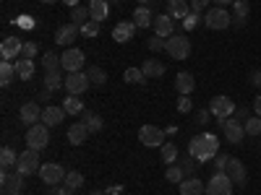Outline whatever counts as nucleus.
I'll list each match as a JSON object with an SVG mask.
<instances>
[{
    "instance_id": "obj_1",
    "label": "nucleus",
    "mask_w": 261,
    "mask_h": 195,
    "mask_svg": "<svg viewBox=\"0 0 261 195\" xmlns=\"http://www.w3.org/2000/svg\"><path fill=\"white\" fill-rule=\"evenodd\" d=\"M188 151L196 161H212L217 154H220V138L214 133H201V136H193L188 143Z\"/></svg>"
},
{
    "instance_id": "obj_2",
    "label": "nucleus",
    "mask_w": 261,
    "mask_h": 195,
    "mask_svg": "<svg viewBox=\"0 0 261 195\" xmlns=\"http://www.w3.org/2000/svg\"><path fill=\"white\" fill-rule=\"evenodd\" d=\"M165 50L172 60H186L191 55V39L183 37V34H172L165 39Z\"/></svg>"
},
{
    "instance_id": "obj_3",
    "label": "nucleus",
    "mask_w": 261,
    "mask_h": 195,
    "mask_svg": "<svg viewBox=\"0 0 261 195\" xmlns=\"http://www.w3.org/2000/svg\"><path fill=\"white\" fill-rule=\"evenodd\" d=\"M47 143H50V127L45 122H37V125L27 127V148L42 151Z\"/></svg>"
},
{
    "instance_id": "obj_4",
    "label": "nucleus",
    "mask_w": 261,
    "mask_h": 195,
    "mask_svg": "<svg viewBox=\"0 0 261 195\" xmlns=\"http://www.w3.org/2000/svg\"><path fill=\"white\" fill-rule=\"evenodd\" d=\"M235 182L227 177V172H214L212 180L206 182V195H232Z\"/></svg>"
},
{
    "instance_id": "obj_5",
    "label": "nucleus",
    "mask_w": 261,
    "mask_h": 195,
    "mask_svg": "<svg viewBox=\"0 0 261 195\" xmlns=\"http://www.w3.org/2000/svg\"><path fill=\"white\" fill-rule=\"evenodd\" d=\"M42 169L39 164V151L34 148H27V151H21L18 154V161H16V172H21V175H37V172Z\"/></svg>"
},
{
    "instance_id": "obj_6",
    "label": "nucleus",
    "mask_w": 261,
    "mask_h": 195,
    "mask_svg": "<svg viewBox=\"0 0 261 195\" xmlns=\"http://www.w3.org/2000/svg\"><path fill=\"white\" fill-rule=\"evenodd\" d=\"M204 24H206L209 29H214V31H220V29H227V26L232 24V16H230L225 8L214 6V8H209V11L204 13Z\"/></svg>"
},
{
    "instance_id": "obj_7",
    "label": "nucleus",
    "mask_w": 261,
    "mask_h": 195,
    "mask_svg": "<svg viewBox=\"0 0 261 195\" xmlns=\"http://www.w3.org/2000/svg\"><path fill=\"white\" fill-rule=\"evenodd\" d=\"M65 172L58 161H50V164H42V169H39V180L45 182L47 187H55V185H63V180H65Z\"/></svg>"
},
{
    "instance_id": "obj_8",
    "label": "nucleus",
    "mask_w": 261,
    "mask_h": 195,
    "mask_svg": "<svg viewBox=\"0 0 261 195\" xmlns=\"http://www.w3.org/2000/svg\"><path fill=\"white\" fill-rule=\"evenodd\" d=\"M86 62V55L84 50H76V47H68L63 55H60V68L68 71V73H79Z\"/></svg>"
},
{
    "instance_id": "obj_9",
    "label": "nucleus",
    "mask_w": 261,
    "mask_h": 195,
    "mask_svg": "<svg viewBox=\"0 0 261 195\" xmlns=\"http://www.w3.org/2000/svg\"><path fill=\"white\" fill-rule=\"evenodd\" d=\"M209 112L217 117V120H220V125L227 120V117H232V112H235V102L230 99V96H214L212 99V104H209Z\"/></svg>"
},
{
    "instance_id": "obj_10",
    "label": "nucleus",
    "mask_w": 261,
    "mask_h": 195,
    "mask_svg": "<svg viewBox=\"0 0 261 195\" xmlns=\"http://www.w3.org/2000/svg\"><path fill=\"white\" fill-rule=\"evenodd\" d=\"M89 86H92V81H89V76H86V71H79V73H68V76H65V86H63V89L68 94H73V96H81Z\"/></svg>"
},
{
    "instance_id": "obj_11",
    "label": "nucleus",
    "mask_w": 261,
    "mask_h": 195,
    "mask_svg": "<svg viewBox=\"0 0 261 195\" xmlns=\"http://www.w3.org/2000/svg\"><path fill=\"white\" fill-rule=\"evenodd\" d=\"M139 141H141L144 146H149V148H157V146H162V141H165V130L157 127V125H141Z\"/></svg>"
},
{
    "instance_id": "obj_12",
    "label": "nucleus",
    "mask_w": 261,
    "mask_h": 195,
    "mask_svg": "<svg viewBox=\"0 0 261 195\" xmlns=\"http://www.w3.org/2000/svg\"><path fill=\"white\" fill-rule=\"evenodd\" d=\"M227 177L235 182V187H246V182H248V172H246V164L241 161V159H235V156H230V161H227Z\"/></svg>"
},
{
    "instance_id": "obj_13",
    "label": "nucleus",
    "mask_w": 261,
    "mask_h": 195,
    "mask_svg": "<svg viewBox=\"0 0 261 195\" xmlns=\"http://www.w3.org/2000/svg\"><path fill=\"white\" fill-rule=\"evenodd\" d=\"M222 130H225V138H227L230 143H241V141L246 138V125H243L241 120H235V117H227V120L222 122Z\"/></svg>"
},
{
    "instance_id": "obj_14",
    "label": "nucleus",
    "mask_w": 261,
    "mask_h": 195,
    "mask_svg": "<svg viewBox=\"0 0 261 195\" xmlns=\"http://www.w3.org/2000/svg\"><path fill=\"white\" fill-rule=\"evenodd\" d=\"M79 34H81V26L71 21V24L58 26V31H55V42H58L60 47H71V45H73V39H76Z\"/></svg>"
},
{
    "instance_id": "obj_15",
    "label": "nucleus",
    "mask_w": 261,
    "mask_h": 195,
    "mask_svg": "<svg viewBox=\"0 0 261 195\" xmlns=\"http://www.w3.org/2000/svg\"><path fill=\"white\" fill-rule=\"evenodd\" d=\"M18 120L24 122L27 127L37 125V120H42V107H39V102H27V104H21V110H18Z\"/></svg>"
},
{
    "instance_id": "obj_16",
    "label": "nucleus",
    "mask_w": 261,
    "mask_h": 195,
    "mask_svg": "<svg viewBox=\"0 0 261 195\" xmlns=\"http://www.w3.org/2000/svg\"><path fill=\"white\" fill-rule=\"evenodd\" d=\"M21 50H24V42H21L18 37H6L3 45H0V57L13 62L16 57H21Z\"/></svg>"
},
{
    "instance_id": "obj_17",
    "label": "nucleus",
    "mask_w": 261,
    "mask_h": 195,
    "mask_svg": "<svg viewBox=\"0 0 261 195\" xmlns=\"http://www.w3.org/2000/svg\"><path fill=\"white\" fill-rule=\"evenodd\" d=\"M24 190V175L16 172V175H8L3 172V195H21Z\"/></svg>"
},
{
    "instance_id": "obj_18",
    "label": "nucleus",
    "mask_w": 261,
    "mask_h": 195,
    "mask_svg": "<svg viewBox=\"0 0 261 195\" xmlns=\"http://www.w3.org/2000/svg\"><path fill=\"white\" fill-rule=\"evenodd\" d=\"M65 112L63 107H55V104H50V107H45V110H42V122H45L47 127H58L63 120H65Z\"/></svg>"
},
{
    "instance_id": "obj_19",
    "label": "nucleus",
    "mask_w": 261,
    "mask_h": 195,
    "mask_svg": "<svg viewBox=\"0 0 261 195\" xmlns=\"http://www.w3.org/2000/svg\"><path fill=\"white\" fill-rule=\"evenodd\" d=\"M191 13V0H167V16L172 21H183Z\"/></svg>"
},
{
    "instance_id": "obj_20",
    "label": "nucleus",
    "mask_w": 261,
    "mask_h": 195,
    "mask_svg": "<svg viewBox=\"0 0 261 195\" xmlns=\"http://www.w3.org/2000/svg\"><path fill=\"white\" fill-rule=\"evenodd\" d=\"M154 31H157V37H172L175 34V21H172L167 13H160V16H154Z\"/></svg>"
},
{
    "instance_id": "obj_21",
    "label": "nucleus",
    "mask_w": 261,
    "mask_h": 195,
    "mask_svg": "<svg viewBox=\"0 0 261 195\" xmlns=\"http://www.w3.org/2000/svg\"><path fill=\"white\" fill-rule=\"evenodd\" d=\"M134 34H136V24H134V21H120V24L113 29V39L120 42V45L130 42V39H134Z\"/></svg>"
},
{
    "instance_id": "obj_22",
    "label": "nucleus",
    "mask_w": 261,
    "mask_h": 195,
    "mask_svg": "<svg viewBox=\"0 0 261 195\" xmlns=\"http://www.w3.org/2000/svg\"><path fill=\"white\" fill-rule=\"evenodd\" d=\"M89 133H92V130L89 127H86V122H73L71 127H68V143H73V146H81L86 138H89Z\"/></svg>"
},
{
    "instance_id": "obj_23",
    "label": "nucleus",
    "mask_w": 261,
    "mask_h": 195,
    "mask_svg": "<svg viewBox=\"0 0 261 195\" xmlns=\"http://www.w3.org/2000/svg\"><path fill=\"white\" fill-rule=\"evenodd\" d=\"M130 21L136 24V29H146V26L154 24V13H151L149 6H139V8L134 11V18H130Z\"/></svg>"
},
{
    "instance_id": "obj_24",
    "label": "nucleus",
    "mask_w": 261,
    "mask_h": 195,
    "mask_svg": "<svg viewBox=\"0 0 261 195\" xmlns=\"http://www.w3.org/2000/svg\"><path fill=\"white\" fill-rule=\"evenodd\" d=\"M175 89H178V94H180V96H188V94L196 89V78H193L191 73L180 71V73L175 76Z\"/></svg>"
},
{
    "instance_id": "obj_25",
    "label": "nucleus",
    "mask_w": 261,
    "mask_h": 195,
    "mask_svg": "<svg viewBox=\"0 0 261 195\" xmlns=\"http://www.w3.org/2000/svg\"><path fill=\"white\" fill-rule=\"evenodd\" d=\"M89 13H92V21L102 24L107 18V13H110V3L107 0H89Z\"/></svg>"
},
{
    "instance_id": "obj_26",
    "label": "nucleus",
    "mask_w": 261,
    "mask_h": 195,
    "mask_svg": "<svg viewBox=\"0 0 261 195\" xmlns=\"http://www.w3.org/2000/svg\"><path fill=\"white\" fill-rule=\"evenodd\" d=\"M178 187H180V195H206V187H204V182H201V180H196V177H188V180H183Z\"/></svg>"
},
{
    "instance_id": "obj_27",
    "label": "nucleus",
    "mask_w": 261,
    "mask_h": 195,
    "mask_svg": "<svg viewBox=\"0 0 261 195\" xmlns=\"http://www.w3.org/2000/svg\"><path fill=\"white\" fill-rule=\"evenodd\" d=\"M141 71H144L146 78H162V76H165V62H160V60H154V57H149V60H144Z\"/></svg>"
},
{
    "instance_id": "obj_28",
    "label": "nucleus",
    "mask_w": 261,
    "mask_h": 195,
    "mask_svg": "<svg viewBox=\"0 0 261 195\" xmlns=\"http://www.w3.org/2000/svg\"><path fill=\"white\" fill-rule=\"evenodd\" d=\"M16 76H18L21 81H29V78L34 76V62L27 60V57H18V60H16Z\"/></svg>"
},
{
    "instance_id": "obj_29",
    "label": "nucleus",
    "mask_w": 261,
    "mask_h": 195,
    "mask_svg": "<svg viewBox=\"0 0 261 195\" xmlns=\"http://www.w3.org/2000/svg\"><path fill=\"white\" fill-rule=\"evenodd\" d=\"M63 110H65V112H68V115H76V117H79V115L84 112V102H81L79 96H73V94H68V96H65V99H63Z\"/></svg>"
},
{
    "instance_id": "obj_30",
    "label": "nucleus",
    "mask_w": 261,
    "mask_h": 195,
    "mask_svg": "<svg viewBox=\"0 0 261 195\" xmlns=\"http://www.w3.org/2000/svg\"><path fill=\"white\" fill-rule=\"evenodd\" d=\"M13 76H16V62L3 60V62H0V83L8 86V83L13 81Z\"/></svg>"
},
{
    "instance_id": "obj_31",
    "label": "nucleus",
    "mask_w": 261,
    "mask_h": 195,
    "mask_svg": "<svg viewBox=\"0 0 261 195\" xmlns=\"http://www.w3.org/2000/svg\"><path fill=\"white\" fill-rule=\"evenodd\" d=\"M71 21H73V24H79V26H84L86 21H92L89 6H76V8L71 11Z\"/></svg>"
},
{
    "instance_id": "obj_32",
    "label": "nucleus",
    "mask_w": 261,
    "mask_h": 195,
    "mask_svg": "<svg viewBox=\"0 0 261 195\" xmlns=\"http://www.w3.org/2000/svg\"><path fill=\"white\" fill-rule=\"evenodd\" d=\"M60 86H65V78L60 76V71H50V73H45V89L58 91Z\"/></svg>"
},
{
    "instance_id": "obj_33",
    "label": "nucleus",
    "mask_w": 261,
    "mask_h": 195,
    "mask_svg": "<svg viewBox=\"0 0 261 195\" xmlns=\"http://www.w3.org/2000/svg\"><path fill=\"white\" fill-rule=\"evenodd\" d=\"M81 122H86V127L92 130V133H99L102 130V117H97V115H92V112H81Z\"/></svg>"
},
{
    "instance_id": "obj_34",
    "label": "nucleus",
    "mask_w": 261,
    "mask_h": 195,
    "mask_svg": "<svg viewBox=\"0 0 261 195\" xmlns=\"http://www.w3.org/2000/svg\"><path fill=\"white\" fill-rule=\"evenodd\" d=\"M86 76H89V81H92V83H97V86L107 83V73L99 68V65H92V68H86Z\"/></svg>"
},
{
    "instance_id": "obj_35",
    "label": "nucleus",
    "mask_w": 261,
    "mask_h": 195,
    "mask_svg": "<svg viewBox=\"0 0 261 195\" xmlns=\"http://www.w3.org/2000/svg\"><path fill=\"white\" fill-rule=\"evenodd\" d=\"M63 185L65 187H71L73 192L84 185V175H81V172H68V175H65V180H63Z\"/></svg>"
},
{
    "instance_id": "obj_36",
    "label": "nucleus",
    "mask_w": 261,
    "mask_h": 195,
    "mask_svg": "<svg viewBox=\"0 0 261 195\" xmlns=\"http://www.w3.org/2000/svg\"><path fill=\"white\" fill-rule=\"evenodd\" d=\"M178 154H180V151H178L175 143H162V161L165 164H172V161L178 159Z\"/></svg>"
},
{
    "instance_id": "obj_37",
    "label": "nucleus",
    "mask_w": 261,
    "mask_h": 195,
    "mask_svg": "<svg viewBox=\"0 0 261 195\" xmlns=\"http://www.w3.org/2000/svg\"><path fill=\"white\" fill-rule=\"evenodd\" d=\"M183 175H186V172H183V167H175V164H170L167 167V172H165V180L167 182H183Z\"/></svg>"
},
{
    "instance_id": "obj_38",
    "label": "nucleus",
    "mask_w": 261,
    "mask_h": 195,
    "mask_svg": "<svg viewBox=\"0 0 261 195\" xmlns=\"http://www.w3.org/2000/svg\"><path fill=\"white\" fill-rule=\"evenodd\" d=\"M123 78H125L128 83H144V81H146V76H144L141 68H125Z\"/></svg>"
},
{
    "instance_id": "obj_39",
    "label": "nucleus",
    "mask_w": 261,
    "mask_h": 195,
    "mask_svg": "<svg viewBox=\"0 0 261 195\" xmlns=\"http://www.w3.org/2000/svg\"><path fill=\"white\" fill-rule=\"evenodd\" d=\"M18 161V156L13 154V148H8V146H3V151H0V164H3V169H8V167H13Z\"/></svg>"
},
{
    "instance_id": "obj_40",
    "label": "nucleus",
    "mask_w": 261,
    "mask_h": 195,
    "mask_svg": "<svg viewBox=\"0 0 261 195\" xmlns=\"http://www.w3.org/2000/svg\"><path fill=\"white\" fill-rule=\"evenodd\" d=\"M42 65H45V71H60V57L55 52H45V57H42Z\"/></svg>"
},
{
    "instance_id": "obj_41",
    "label": "nucleus",
    "mask_w": 261,
    "mask_h": 195,
    "mask_svg": "<svg viewBox=\"0 0 261 195\" xmlns=\"http://www.w3.org/2000/svg\"><path fill=\"white\" fill-rule=\"evenodd\" d=\"M243 125H246V133L248 136H261V117L258 115L256 117H248Z\"/></svg>"
},
{
    "instance_id": "obj_42",
    "label": "nucleus",
    "mask_w": 261,
    "mask_h": 195,
    "mask_svg": "<svg viewBox=\"0 0 261 195\" xmlns=\"http://www.w3.org/2000/svg\"><path fill=\"white\" fill-rule=\"evenodd\" d=\"M201 18H204L201 13H193V11H191V13L183 18V29H186V31H193L196 26H199V21H201Z\"/></svg>"
},
{
    "instance_id": "obj_43",
    "label": "nucleus",
    "mask_w": 261,
    "mask_h": 195,
    "mask_svg": "<svg viewBox=\"0 0 261 195\" xmlns=\"http://www.w3.org/2000/svg\"><path fill=\"white\" fill-rule=\"evenodd\" d=\"M232 8H235V13H232V16H241V18H248V11H251V6H248V0H235V3H232Z\"/></svg>"
},
{
    "instance_id": "obj_44",
    "label": "nucleus",
    "mask_w": 261,
    "mask_h": 195,
    "mask_svg": "<svg viewBox=\"0 0 261 195\" xmlns=\"http://www.w3.org/2000/svg\"><path fill=\"white\" fill-rule=\"evenodd\" d=\"M99 34V24H97V21H86V24L81 26V37H97Z\"/></svg>"
},
{
    "instance_id": "obj_45",
    "label": "nucleus",
    "mask_w": 261,
    "mask_h": 195,
    "mask_svg": "<svg viewBox=\"0 0 261 195\" xmlns=\"http://www.w3.org/2000/svg\"><path fill=\"white\" fill-rule=\"evenodd\" d=\"M227 161H230L227 154H217V156H214V169H217V172H225V169H227Z\"/></svg>"
},
{
    "instance_id": "obj_46",
    "label": "nucleus",
    "mask_w": 261,
    "mask_h": 195,
    "mask_svg": "<svg viewBox=\"0 0 261 195\" xmlns=\"http://www.w3.org/2000/svg\"><path fill=\"white\" fill-rule=\"evenodd\" d=\"M146 45H149L151 52H160V50H165V39H162V37H151Z\"/></svg>"
},
{
    "instance_id": "obj_47",
    "label": "nucleus",
    "mask_w": 261,
    "mask_h": 195,
    "mask_svg": "<svg viewBox=\"0 0 261 195\" xmlns=\"http://www.w3.org/2000/svg\"><path fill=\"white\" fill-rule=\"evenodd\" d=\"M209 3H212V0H191V11L193 13H204L209 8Z\"/></svg>"
},
{
    "instance_id": "obj_48",
    "label": "nucleus",
    "mask_w": 261,
    "mask_h": 195,
    "mask_svg": "<svg viewBox=\"0 0 261 195\" xmlns=\"http://www.w3.org/2000/svg\"><path fill=\"white\" fill-rule=\"evenodd\" d=\"M34 55H37V45H34V42H24V50H21V57L32 60Z\"/></svg>"
},
{
    "instance_id": "obj_49",
    "label": "nucleus",
    "mask_w": 261,
    "mask_h": 195,
    "mask_svg": "<svg viewBox=\"0 0 261 195\" xmlns=\"http://www.w3.org/2000/svg\"><path fill=\"white\" fill-rule=\"evenodd\" d=\"M191 110H193L191 99H188V96H180V99H178V112H183V115H186V112H191Z\"/></svg>"
},
{
    "instance_id": "obj_50",
    "label": "nucleus",
    "mask_w": 261,
    "mask_h": 195,
    "mask_svg": "<svg viewBox=\"0 0 261 195\" xmlns=\"http://www.w3.org/2000/svg\"><path fill=\"white\" fill-rule=\"evenodd\" d=\"M232 117H235V120H241V122H246V120H248V110H246V107H235Z\"/></svg>"
},
{
    "instance_id": "obj_51",
    "label": "nucleus",
    "mask_w": 261,
    "mask_h": 195,
    "mask_svg": "<svg viewBox=\"0 0 261 195\" xmlns=\"http://www.w3.org/2000/svg\"><path fill=\"white\" fill-rule=\"evenodd\" d=\"M196 167H199V164H196V159H193V156L183 161V172H186V175H193V172H196Z\"/></svg>"
},
{
    "instance_id": "obj_52",
    "label": "nucleus",
    "mask_w": 261,
    "mask_h": 195,
    "mask_svg": "<svg viewBox=\"0 0 261 195\" xmlns=\"http://www.w3.org/2000/svg\"><path fill=\"white\" fill-rule=\"evenodd\" d=\"M209 117H212V112H209V110H199V112H196V122H201V125H206V122H209Z\"/></svg>"
},
{
    "instance_id": "obj_53",
    "label": "nucleus",
    "mask_w": 261,
    "mask_h": 195,
    "mask_svg": "<svg viewBox=\"0 0 261 195\" xmlns=\"http://www.w3.org/2000/svg\"><path fill=\"white\" fill-rule=\"evenodd\" d=\"M50 192H53V195H73V190H71V187H65V185H55Z\"/></svg>"
},
{
    "instance_id": "obj_54",
    "label": "nucleus",
    "mask_w": 261,
    "mask_h": 195,
    "mask_svg": "<svg viewBox=\"0 0 261 195\" xmlns=\"http://www.w3.org/2000/svg\"><path fill=\"white\" fill-rule=\"evenodd\" d=\"M251 83L256 86V89H261V71H253L251 73Z\"/></svg>"
},
{
    "instance_id": "obj_55",
    "label": "nucleus",
    "mask_w": 261,
    "mask_h": 195,
    "mask_svg": "<svg viewBox=\"0 0 261 195\" xmlns=\"http://www.w3.org/2000/svg\"><path fill=\"white\" fill-rule=\"evenodd\" d=\"M50 96H53V91H50V89H42V91H39V96H37V102H47Z\"/></svg>"
},
{
    "instance_id": "obj_56",
    "label": "nucleus",
    "mask_w": 261,
    "mask_h": 195,
    "mask_svg": "<svg viewBox=\"0 0 261 195\" xmlns=\"http://www.w3.org/2000/svg\"><path fill=\"white\" fill-rule=\"evenodd\" d=\"M253 112H256V115L261 117V94H258V96L253 99Z\"/></svg>"
},
{
    "instance_id": "obj_57",
    "label": "nucleus",
    "mask_w": 261,
    "mask_h": 195,
    "mask_svg": "<svg viewBox=\"0 0 261 195\" xmlns=\"http://www.w3.org/2000/svg\"><path fill=\"white\" fill-rule=\"evenodd\" d=\"M212 3H217L220 8H225V6H230V3H235V0H212Z\"/></svg>"
},
{
    "instance_id": "obj_58",
    "label": "nucleus",
    "mask_w": 261,
    "mask_h": 195,
    "mask_svg": "<svg viewBox=\"0 0 261 195\" xmlns=\"http://www.w3.org/2000/svg\"><path fill=\"white\" fill-rule=\"evenodd\" d=\"M118 192H123V187H118V185H115V187H110V190H107V195H118Z\"/></svg>"
},
{
    "instance_id": "obj_59",
    "label": "nucleus",
    "mask_w": 261,
    "mask_h": 195,
    "mask_svg": "<svg viewBox=\"0 0 261 195\" xmlns=\"http://www.w3.org/2000/svg\"><path fill=\"white\" fill-rule=\"evenodd\" d=\"M65 3H68L71 8H76V6H79V0H65Z\"/></svg>"
},
{
    "instance_id": "obj_60",
    "label": "nucleus",
    "mask_w": 261,
    "mask_h": 195,
    "mask_svg": "<svg viewBox=\"0 0 261 195\" xmlns=\"http://www.w3.org/2000/svg\"><path fill=\"white\" fill-rule=\"evenodd\" d=\"M151 3V0H139V6H149Z\"/></svg>"
},
{
    "instance_id": "obj_61",
    "label": "nucleus",
    "mask_w": 261,
    "mask_h": 195,
    "mask_svg": "<svg viewBox=\"0 0 261 195\" xmlns=\"http://www.w3.org/2000/svg\"><path fill=\"white\" fill-rule=\"evenodd\" d=\"M107 3H110V6H113V3H120V0H107Z\"/></svg>"
},
{
    "instance_id": "obj_62",
    "label": "nucleus",
    "mask_w": 261,
    "mask_h": 195,
    "mask_svg": "<svg viewBox=\"0 0 261 195\" xmlns=\"http://www.w3.org/2000/svg\"><path fill=\"white\" fill-rule=\"evenodd\" d=\"M42 3H47V6H50V3H55V0H42Z\"/></svg>"
},
{
    "instance_id": "obj_63",
    "label": "nucleus",
    "mask_w": 261,
    "mask_h": 195,
    "mask_svg": "<svg viewBox=\"0 0 261 195\" xmlns=\"http://www.w3.org/2000/svg\"><path fill=\"white\" fill-rule=\"evenodd\" d=\"M89 195H102V192H89Z\"/></svg>"
}]
</instances>
